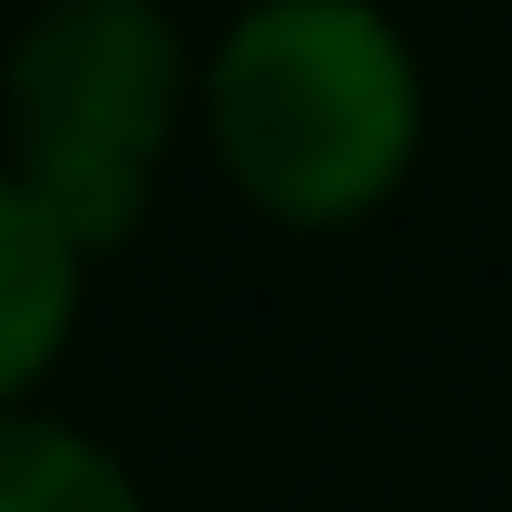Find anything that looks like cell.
Returning a JSON list of instances; mask_svg holds the SVG:
<instances>
[{"label":"cell","instance_id":"cell-1","mask_svg":"<svg viewBox=\"0 0 512 512\" xmlns=\"http://www.w3.org/2000/svg\"><path fill=\"white\" fill-rule=\"evenodd\" d=\"M207 128L227 178L296 227L365 217L414 168L424 79L375 0H256L217 40Z\"/></svg>","mask_w":512,"mask_h":512},{"label":"cell","instance_id":"cell-2","mask_svg":"<svg viewBox=\"0 0 512 512\" xmlns=\"http://www.w3.org/2000/svg\"><path fill=\"white\" fill-rule=\"evenodd\" d=\"M20 188L60 217L79 256L119 247L148 207V168L188 99V50L158 0H40L0 69Z\"/></svg>","mask_w":512,"mask_h":512},{"label":"cell","instance_id":"cell-3","mask_svg":"<svg viewBox=\"0 0 512 512\" xmlns=\"http://www.w3.org/2000/svg\"><path fill=\"white\" fill-rule=\"evenodd\" d=\"M79 316V237L20 178H0V404L50 375Z\"/></svg>","mask_w":512,"mask_h":512},{"label":"cell","instance_id":"cell-4","mask_svg":"<svg viewBox=\"0 0 512 512\" xmlns=\"http://www.w3.org/2000/svg\"><path fill=\"white\" fill-rule=\"evenodd\" d=\"M0 512H148V503L89 434L0 414Z\"/></svg>","mask_w":512,"mask_h":512}]
</instances>
